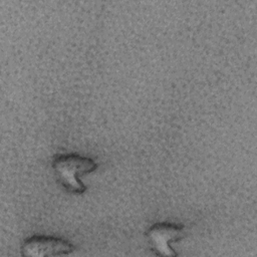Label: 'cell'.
Wrapping results in <instances>:
<instances>
[{
    "mask_svg": "<svg viewBox=\"0 0 257 257\" xmlns=\"http://www.w3.org/2000/svg\"><path fill=\"white\" fill-rule=\"evenodd\" d=\"M74 246L68 240L51 235H32L21 245V255L26 257H45L69 255Z\"/></svg>",
    "mask_w": 257,
    "mask_h": 257,
    "instance_id": "cell-2",
    "label": "cell"
},
{
    "mask_svg": "<svg viewBox=\"0 0 257 257\" xmlns=\"http://www.w3.org/2000/svg\"><path fill=\"white\" fill-rule=\"evenodd\" d=\"M52 168L58 181L67 191L83 194L87 187L80 177L94 172L97 169V163L91 158L69 153L56 155L52 161Z\"/></svg>",
    "mask_w": 257,
    "mask_h": 257,
    "instance_id": "cell-1",
    "label": "cell"
},
{
    "mask_svg": "<svg viewBox=\"0 0 257 257\" xmlns=\"http://www.w3.org/2000/svg\"><path fill=\"white\" fill-rule=\"evenodd\" d=\"M152 249L156 254L166 257L177 256L178 253L172 248L173 242H178L185 237V227L181 224L159 222L153 224L146 232Z\"/></svg>",
    "mask_w": 257,
    "mask_h": 257,
    "instance_id": "cell-3",
    "label": "cell"
}]
</instances>
